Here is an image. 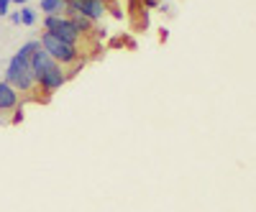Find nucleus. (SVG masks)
<instances>
[{
    "label": "nucleus",
    "mask_w": 256,
    "mask_h": 212,
    "mask_svg": "<svg viewBox=\"0 0 256 212\" xmlns=\"http://www.w3.org/2000/svg\"><path fill=\"white\" fill-rule=\"evenodd\" d=\"M28 61H31V72H34V77H36V87H38V92H44V97L54 95L56 90H62L64 84H67L70 72L64 69L62 64H56V61H54L44 49H41V46L31 54Z\"/></svg>",
    "instance_id": "f257e3e1"
},
{
    "label": "nucleus",
    "mask_w": 256,
    "mask_h": 212,
    "mask_svg": "<svg viewBox=\"0 0 256 212\" xmlns=\"http://www.w3.org/2000/svg\"><path fill=\"white\" fill-rule=\"evenodd\" d=\"M41 49H44L56 64H62L64 69L70 72V77L72 74H77L80 72V67H84V56H82V49L80 46H72V44H67V41H62V38H56L54 33H49V31H44L41 33Z\"/></svg>",
    "instance_id": "f03ea898"
},
{
    "label": "nucleus",
    "mask_w": 256,
    "mask_h": 212,
    "mask_svg": "<svg viewBox=\"0 0 256 212\" xmlns=\"http://www.w3.org/2000/svg\"><path fill=\"white\" fill-rule=\"evenodd\" d=\"M6 82L10 84L18 95H34V92H38L36 77L31 72V61L26 56H20L18 51L10 56L8 67H6Z\"/></svg>",
    "instance_id": "7ed1b4c3"
},
{
    "label": "nucleus",
    "mask_w": 256,
    "mask_h": 212,
    "mask_svg": "<svg viewBox=\"0 0 256 212\" xmlns=\"http://www.w3.org/2000/svg\"><path fill=\"white\" fill-rule=\"evenodd\" d=\"M44 31L54 33L56 38L67 41L72 46H82V41H84V36L74 28L70 15H44Z\"/></svg>",
    "instance_id": "20e7f679"
},
{
    "label": "nucleus",
    "mask_w": 256,
    "mask_h": 212,
    "mask_svg": "<svg viewBox=\"0 0 256 212\" xmlns=\"http://www.w3.org/2000/svg\"><path fill=\"white\" fill-rule=\"evenodd\" d=\"M108 13V3L105 0H67V15H84L92 23Z\"/></svg>",
    "instance_id": "39448f33"
},
{
    "label": "nucleus",
    "mask_w": 256,
    "mask_h": 212,
    "mask_svg": "<svg viewBox=\"0 0 256 212\" xmlns=\"http://www.w3.org/2000/svg\"><path fill=\"white\" fill-rule=\"evenodd\" d=\"M20 110V95L10 87V84L6 82V79H0V120L3 123H8V113H18ZM10 123H13V118H10Z\"/></svg>",
    "instance_id": "423d86ee"
},
{
    "label": "nucleus",
    "mask_w": 256,
    "mask_h": 212,
    "mask_svg": "<svg viewBox=\"0 0 256 212\" xmlns=\"http://www.w3.org/2000/svg\"><path fill=\"white\" fill-rule=\"evenodd\" d=\"M38 10L44 15H67V0H41Z\"/></svg>",
    "instance_id": "0eeeda50"
},
{
    "label": "nucleus",
    "mask_w": 256,
    "mask_h": 212,
    "mask_svg": "<svg viewBox=\"0 0 256 212\" xmlns=\"http://www.w3.org/2000/svg\"><path fill=\"white\" fill-rule=\"evenodd\" d=\"M72 18V23H74V28L82 33V36H88V33H92L95 31V23L90 18H84V15H70Z\"/></svg>",
    "instance_id": "6e6552de"
},
{
    "label": "nucleus",
    "mask_w": 256,
    "mask_h": 212,
    "mask_svg": "<svg viewBox=\"0 0 256 212\" xmlns=\"http://www.w3.org/2000/svg\"><path fill=\"white\" fill-rule=\"evenodd\" d=\"M20 23H24V26H34L36 23V10L28 8V5L20 8Z\"/></svg>",
    "instance_id": "1a4fd4ad"
},
{
    "label": "nucleus",
    "mask_w": 256,
    "mask_h": 212,
    "mask_svg": "<svg viewBox=\"0 0 256 212\" xmlns=\"http://www.w3.org/2000/svg\"><path fill=\"white\" fill-rule=\"evenodd\" d=\"M8 8H10V0H0V15H6Z\"/></svg>",
    "instance_id": "9d476101"
},
{
    "label": "nucleus",
    "mask_w": 256,
    "mask_h": 212,
    "mask_svg": "<svg viewBox=\"0 0 256 212\" xmlns=\"http://www.w3.org/2000/svg\"><path fill=\"white\" fill-rule=\"evenodd\" d=\"M10 23H16V26L20 23V13H13V15H10Z\"/></svg>",
    "instance_id": "9b49d317"
},
{
    "label": "nucleus",
    "mask_w": 256,
    "mask_h": 212,
    "mask_svg": "<svg viewBox=\"0 0 256 212\" xmlns=\"http://www.w3.org/2000/svg\"><path fill=\"white\" fill-rule=\"evenodd\" d=\"M10 3H18V5H26L28 0H10Z\"/></svg>",
    "instance_id": "f8f14e48"
}]
</instances>
